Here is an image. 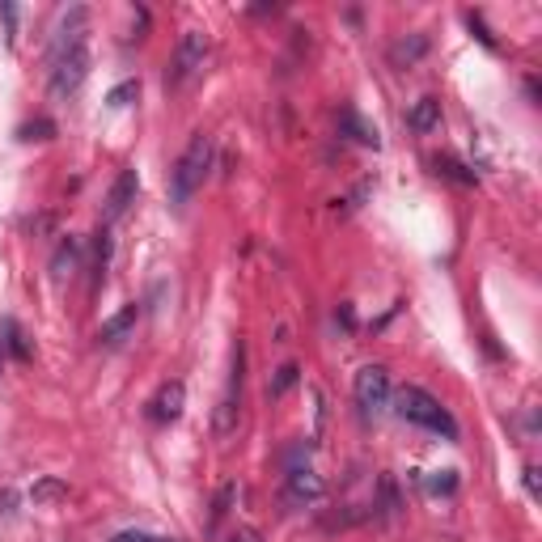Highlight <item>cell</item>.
<instances>
[{
    "instance_id": "2",
    "label": "cell",
    "mask_w": 542,
    "mask_h": 542,
    "mask_svg": "<svg viewBox=\"0 0 542 542\" xmlns=\"http://www.w3.org/2000/svg\"><path fill=\"white\" fill-rule=\"evenodd\" d=\"M212 170V136L208 132H195L191 144L178 157V166L170 170V204L183 212L191 204V195L204 187V178Z\"/></svg>"
},
{
    "instance_id": "14",
    "label": "cell",
    "mask_w": 542,
    "mask_h": 542,
    "mask_svg": "<svg viewBox=\"0 0 542 542\" xmlns=\"http://www.w3.org/2000/svg\"><path fill=\"white\" fill-rule=\"evenodd\" d=\"M339 128L348 132L356 144H365V149H377V144H382V140H377V128H369V123L360 119L356 111H343V115H339Z\"/></svg>"
},
{
    "instance_id": "20",
    "label": "cell",
    "mask_w": 542,
    "mask_h": 542,
    "mask_svg": "<svg viewBox=\"0 0 542 542\" xmlns=\"http://www.w3.org/2000/svg\"><path fill=\"white\" fill-rule=\"evenodd\" d=\"M136 94H140V81H123V85H115L111 94H106V102H111L115 111H119V106H128Z\"/></svg>"
},
{
    "instance_id": "18",
    "label": "cell",
    "mask_w": 542,
    "mask_h": 542,
    "mask_svg": "<svg viewBox=\"0 0 542 542\" xmlns=\"http://www.w3.org/2000/svg\"><path fill=\"white\" fill-rule=\"evenodd\" d=\"M437 174H445V178H458V183H466V187L475 183V174H466V166H458L454 157H437Z\"/></svg>"
},
{
    "instance_id": "4",
    "label": "cell",
    "mask_w": 542,
    "mask_h": 542,
    "mask_svg": "<svg viewBox=\"0 0 542 542\" xmlns=\"http://www.w3.org/2000/svg\"><path fill=\"white\" fill-rule=\"evenodd\" d=\"M242 369H246V348L242 339L233 343V356H229V382H225V394L221 403H216V437H233L238 432V411H242Z\"/></svg>"
},
{
    "instance_id": "7",
    "label": "cell",
    "mask_w": 542,
    "mask_h": 542,
    "mask_svg": "<svg viewBox=\"0 0 542 542\" xmlns=\"http://www.w3.org/2000/svg\"><path fill=\"white\" fill-rule=\"evenodd\" d=\"M322 496V475L314 466H293V471L284 475V504L288 509H305V504H314Z\"/></svg>"
},
{
    "instance_id": "8",
    "label": "cell",
    "mask_w": 542,
    "mask_h": 542,
    "mask_svg": "<svg viewBox=\"0 0 542 542\" xmlns=\"http://www.w3.org/2000/svg\"><path fill=\"white\" fill-rule=\"evenodd\" d=\"M136 191H140V178H136V170H119V178L111 183V191H106V208H102V221L111 225V221H119L123 212H128L132 204H136Z\"/></svg>"
},
{
    "instance_id": "16",
    "label": "cell",
    "mask_w": 542,
    "mask_h": 542,
    "mask_svg": "<svg viewBox=\"0 0 542 542\" xmlns=\"http://www.w3.org/2000/svg\"><path fill=\"white\" fill-rule=\"evenodd\" d=\"M5 343H9V352L17 356V360H30V343H26V335H22V327L17 322H5Z\"/></svg>"
},
{
    "instance_id": "22",
    "label": "cell",
    "mask_w": 542,
    "mask_h": 542,
    "mask_svg": "<svg viewBox=\"0 0 542 542\" xmlns=\"http://www.w3.org/2000/svg\"><path fill=\"white\" fill-rule=\"evenodd\" d=\"M428 487H432V492H454L458 475H454V471H437V479H428Z\"/></svg>"
},
{
    "instance_id": "12",
    "label": "cell",
    "mask_w": 542,
    "mask_h": 542,
    "mask_svg": "<svg viewBox=\"0 0 542 542\" xmlns=\"http://www.w3.org/2000/svg\"><path fill=\"white\" fill-rule=\"evenodd\" d=\"M424 51H428V39H424V34H411V39H399V43L390 47V64L394 68H411L415 60L424 56Z\"/></svg>"
},
{
    "instance_id": "10",
    "label": "cell",
    "mask_w": 542,
    "mask_h": 542,
    "mask_svg": "<svg viewBox=\"0 0 542 542\" xmlns=\"http://www.w3.org/2000/svg\"><path fill=\"white\" fill-rule=\"evenodd\" d=\"M183 403H187L183 382H166L157 390V399H153V420L157 424H174L178 415H183Z\"/></svg>"
},
{
    "instance_id": "1",
    "label": "cell",
    "mask_w": 542,
    "mask_h": 542,
    "mask_svg": "<svg viewBox=\"0 0 542 542\" xmlns=\"http://www.w3.org/2000/svg\"><path fill=\"white\" fill-rule=\"evenodd\" d=\"M89 77V9H72L51 43V94L72 98Z\"/></svg>"
},
{
    "instance_id": "23",
    "label": "cell",
    "mask_w": 542,
    "mask_h": 542,
    "mask_svg": "<svg viewBox=\"0 0 542 542\" xmlns=\"http://www.w3.org/2000/svg\"><path fill=\"white\" fill-rule=\"evenodd\" d=\"M229 500H233V483H225V487H221V496H216V509H212V526H216V521H221V517L229 513Z\"/></svg>"
},
{
    "instance_id": "11",
    "label": "cell",
    "mask_w": 542,
    "mask_h": 542,
    "mask_svg": "<svg viewBox=\"0 0 542 542\" xmlns=\"http://www.w3.org/2000/svg\"><path fill=\"white\" fill-rule=\"evenodd\" d=\"M77 267H81V246H77V238H64L56 246V255H51V280L64 284L77 276Z\"/></svg>"
},
{
    "instance_id": "17",
    "label": "cell",
    "mask_w": 542,
    "mask_h": 542,
    "mask_svg": "<svg viewBox=\"0 0 542 542\" xmlns=\"http://www.w3.org/2000/svg\"><path fill=\"white\" fill-rule=\"evenodd\" d=\"M22 140H51L56 136V123L51 119H34V123H22V132H17Z\"/></svg>"
},
{
    "instance_id": "13",
    "label": "cell",
    "mask_w": 542,
    "mask_h": 542,
    "mask_svg": "<svg viewBox=\"0 0 542 542\" xmlns=\"http://www.w3.org/2000/svg\"><path fill=\"white\" fill-rule=\"evenodd\" d=\"M407 123H411L415 132H432V128H437V123H441V102H437V98H420V102L411 106Z\"/></svg>"
},
{
    "instance_id": "9",
    "label": "cell",
    "mask_w": 542,
    "mask_h": 542,
    "mask_svg": "<svg viewBox=\"0 0 542 542\" xmlns=\"http://www.w3.org/2000/svg\"><path fill=\"white\" fill-rule=\"evenodd\" d=\"M136 322H140V305H123L115 318H106L102 327H98V343H102V348H119V343L132 339Z\"/></svg>"
},
{
    "instance_id": "24",
    "label": "cell",
    "mask_w": 542,
    "mask_h": 542,
    "mask_svg": "<svg viewBox=\"0 0 542 542\" xmlns=\"http://www.w3.org/2000/svg\"><path fill=\"white\" fill-rule=\"evenodd\" d=\"M229 542H259V530H238V534H233Z\"/></svg>"
},
{
    "instance_id": "3",
    "label": "cell",
    "mask_w": 542,
    "mask_h": 542,
    "mask_svg": "<svg viewBox=\"0 0 542 542\" xmlns=\"http://www.w3.org/2000/svg\"><path fill=\"white\" fill-rule=\"evenodd\" d=\"M394 411H399V420H407L415 428L437 432V437H445V441H458V420L420 386H403L399 394H394Z\"/></svg>"
},
{
    "instance_id": "5",
    "label": "cell",
    "mask_w": 542,
    "mask_h": 542,
    "mask_svg": "<svg viewBox=\"0 0 542 542\" xmlns=\"http://www.w3.org/2000/svg\"><path fill=\"white\" fill-rule=\"evenodd\" d=\"M204 60H208V34L204 30H183V39H178V47H174V64L166 72V85L170 89L187 85L195 72L204 68Z\"/></svg>"
},
{
    "instance_id": "19",
    "label": "cell",
    "mask_w": 542,
    "mask_h": 542,
    "mask_svg": "<svg viewBox=\"0 0 542 542\" xmlns=\"http://www.w3.org/2000/svg\"><path fill=\"white\" fill-rule=\"evenodd\" d=\"M34 500H39V504L43 500H68V487L60 479H43L39 487H34Z\"/></svg>"
},
{
    "instance_id": "6",
    "label": "cell",
    "mask_w": 542,
    "mask_h": 542,
    "mask_svg": "<svg viewBox=\"0 0 542 542\" xmlns=\"http://www.w3.org/2000/svg\"><path fill=\"white\" fill-rule=\"evenodd\" d=\"M352 394H356V407L365 420H373V415H382L390 407V373L382 365H365L356 373L352 382Z\"/></svg>"
},
{
    "instance_id": "21",
    "label": "cell",
    "mask_w": 542,
    "mask_h": 542,
    "mask_svg": "<svg viewBox=\"0 0 542 542\" xmlns=\"http://www.w3.org/2000/svg\"><path fill=\"white\" fill-rule=\"evenodd\" d=\"M111 542H174V538H161V534H149V530H123Z\"/></svg>"
},
{
    "instance_id": "15",
    "label": "cell",
    "mask_w": 542,
    "mask_h": 542,
    "mask_svg": "<svg viewBox=\"0 0 542 542\" xmlns=\"http://www.w3.org/2000/svg\"><path fill=\"white\" fill-rule=\"evenodd\" d=\"M297 377H301V369H297V365H280V369H276V377L267 382V399H284V394L297 386Z\"/></svg>"
}]
</instances>
